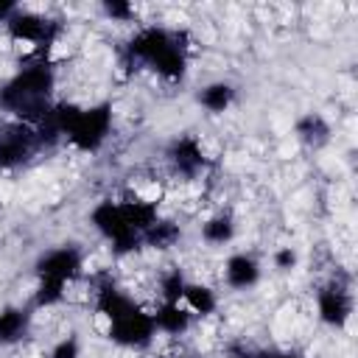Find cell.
I'll use <instances>...</instances> for the list:
<instances>
[{
  "label": "cell",
  "instance_id": "44dd1931",
  "mask_svg": "<svg viewBox=\"0 0 358 358\" xmlns=\"http://www.w3.org/2000/svg\"><path fill=\"white\" fill-rule=\"evenodd\" d=\"M101 11L112 20V22H131L134 20V6L131 3H126V0H106L103 6H101Z\"/></svg>",
  "mask_w": 358,
  "mask_h": 358
},
{
  "label": "cell",
  "instance_id": "8992f818",
  "mask_svg": "<svg viewBox=\"0 0 358 358\" xmlns=\"http://www.w3.org/2000/svg\"><path fill=\"white\" fill-rule=\"evenodd\" d=\"M316 313L327 327H344L352 316V294L350 282L330 280L319 294H316Z\"/></svg>",
  "mask_w": 358,
  "mask_h": 358
},
{
  "label": "cell",
  "instance_id": "d4e9b609",
  "mask_svg": "<svg viewBox=\"0 0 358 358\" xmlns=\"http://www.w3.org/2000/svg\"><path fill=\"white\" fill-rule=\"evenodd\" d=\"M17 11V6L14 3H8V0H0V22H6L11 14Z\"/></svg>",
  "mask_w": 358,
  "mask_h": 358
},
{
  "label": "cell",
  "instance_id": "4fadbf2b",
  "mask_svg": "<svg viewBox=\"0 0 358 358\" xmlns=\"http://www.w3.org/2000/svg\"><path fill=\"white\" fill-rule=\"evenodd\" d=\"M182 305L190 316H210L218 308V296L207 282H190L187 280L185 294H182Z\"/></svg>",
  "mask_w": 358,
  "mask_h": 358
},
{
  "label": "cell",
  "instance_id": "52a82bcc",
  "mask_svg": "<svg viewBox=\"0 0 358 358\" xmlns=\"http://www.w3.org/2000/svg\"><path fill=\"white\" fill-rule=\"evenodd\" d=\"M34 268H36V280L48 277V280L73 282V280H78V274L84 268V255L78 246H56V249L45 252Z\"/></svg>",
  "mask_w": 358,
  "mask_h": 358
},
{
  "label": "cell",
  "instance_id": "5b68a950",
  "mask_svg": "<svg viewBox=\"0 0 358 358\" xmlns=\"http://www.w3.org/2000/svg\"><path fill=\"white\" fill-rule=\"evenodd\" d=\"M36 148H39V145H36V131H34V126L14 120V123H8V126L0 129V168H3V171L25 165V162L34 157Z\"/></svg>",
  "mask_w": 358,
  "mask_h": 358
},
{
  "label": "cell",
  "instance_id": "7a4b0ae2",
  "mask_svg": "<svg viewBox=\"0 0 358 358\" xmlns=\"http://www.w3.org/2000/svg\"><path fill=\"white\" fill-rule=\"evenodd\" d=\"M109 134H112V106L95 103V106H81L76 123L67 129L64 137L70 140V145L90 154V151H98Z\"/></svg>",
  "mask_w": 358,
  "mask_h": 358
},
{
  "label": "cell",
  "instance_id": "e0dca14e",
  "mask_svg": "<svg viewBox=\"0 0 358 358\" xmlns=\"http://www.w3.org/2000/svg\"><path fill=\"white\" fill-rule=\"evenodd\" d=\"M235 238V218L229 213H215L201 224V241L213 246H227Z\"/></svg>",
  "mask_w": 358,
  "mask_h": 358
},
{
  "label": "cell",
  "instance_id": "8fae6325",
  "mask_svg": "<svg viewBox=\"0 0 358 358\" xmlns=\"http://www.w3.org/2000/svg\"><path fill=\"white\" fill-rule=\"evenodd\" d=\"M151 319H154L157 333L171 336V338H179L190 330V313L185 310L182 302H157L151 310Z\"/></svg>",
  "mask_w": 358,
  "mask_h": 358
},
{
  "label": "cell",
  "instance_id": "9a60e30c",
  "mask_svg": "<svg viewBox=\"0 0 358 358\" xmlns=\"http://www.w3.org/2000/svg\"><path fill=\"white\" fill-rule=\"evenodd\" d=\"M232 101H235V87H232L229 81H210V84H204L201 92H199V103H201L207 112H213V115L227 112V109L232 106Z\"/></svg>",
  "mask_w": 358,
  "mask_h": 358
},
{
  "label": "cell",
  "instance_id": "2e32d148",
  "mask_svg": "<svg viewBox=\"0 0 358 358\" xmlns=\"http://www.w3.org/2000/svg\"><path fill=\"white\" fill-rule=\"evenodd\" d=\"M182 238V227L171 218H157L145 232H143V243L151 249H171L176 246Z\"/></svg>",
  "mask_w": 358,
  "mask_h": 358
},
{
  "label": "cell",
  "instance_id": "ac0fdd59",
  "mask_svg": "<svg viewBox=\"0 0 358 358\" xmlns=\"http://www.w3.org/2000/svg\"><path fill=\"white\" fill-rule=\"evenodd\" d=\"M67 288H70V282L39 277L36 280V288H34V308H53V305L64 302Z\"/></svg>",
  "mask_w": 358,
  "mask_h": 358
},
{
  "label": "cell",
  "instance_id": "7402d4cb",
  "mask_svg": "<svg viewBox=\"0 0 358 358\" xmlns=\"http://www.w3.org/2000/svg\"><path fill=\"white\" fill-rule=\"evenodd\" d=\"M48 358H81V344H78V338H73V336L59 338V341L50 347Z\"/></svg>",
  "mask_w": 358,
  "mask_h": 358
},
{
  "label": "cell",
  "instance_id": "d6986e66",
  "mask_svg": "<svg viewBox=\"0 0 358 358\" xmlns=\"http://www.w3.org/2000/svg\"><path fill=\"white\" fill-rule=\"evenodd\" d=\"M296 134H299V140L308 143V145H322V143L330 140V126L324 123L322 115H313V112H310V115H305V117L296 120Z\"/></svg>",
  "mask_w": 358,
  "mask_h": 358
},
{
  "label": "cell",
  "instance_id": "5bb4252c",
  "mask_svg": "<svg viewBox=\"0 0 358 358\" xmlns=\"http://www.w3.org/2000/svg\"><path fill=\"white\" fill-rule=\"evenodd\" d=\"M31 327V313L25 308L8 305L0 310V344H17L28 336Z\"/></svg>",
  "mask_w": 358,
  "mask_h": 358
},
{
  "label": "cell",
  "instance_id": "3957f363",
  "mask_svg": "<svg viewBox=\"0 0 358 358\" xmlns=\"http://www.w3.org/2000/svg\"><path fill=\"white\" fill-rule=\"evenodd\" d=\"M3 25H6V34L11 42L31 45V48H36V53L48 50L59 36V25L53 20L42 17L36 11H28V8H17Z\"/></svg>",
  "mask_w": 358,
  "mask_h": 358
},
{
  "label": "cell",
  "instance_id": "ffe728a7",
  "mask_svg": "<svg viewBox=\"0 0 358 358\" xmlns=\"http://www.w3.org/2000/svg\"><path fill=\"white\" fill-rule=\"evenodd\" d=\"M185 274L182 268H165L157 280V296L159 302H182V294H185Z\"/></svg>",
  "mask_w": 358,
  "mask_h": 358
},
{
  "label": "cell",
  "instance_id": "ba28073f",
  "mask_svg": "<svg viewBox=\"0 0 358 358\" xmlns=\"http://www.w3.org/2000/svg\"><path fill=\"white\" fill-rule=\"evenodd\" d=\"M176 42V36L159 25H145L140 31H134V36L129 39L126 45V56L131 62H143V64H151L162 50H168L171 45Z\"/></svg>",
  "mask_w": 358,
  "mask_h": 358
},
{
  "label": "cell",
  "instance_id": "cb8c5ba5",
  "mask_svg": "<svg viewBox=\"0 0 358 358\" xmlns=\"http://www.w3.org/2000/svg\"><path fill=\"white\" fill-rule=\"evenodd\" d=\"M252 358H305L296 350H255Z\"/></svg>",
  "mask_w": 358,
  "mask_h": 358
},
{
  "label": "cell",
  "instance_id": "7c38bea8",
  "mask_svg": "<svg viewBox=\"0 0 358 358\" xmlns=\"http://www.w3.org/2000/svg\"><path fill=\"white\" fill-rule=\"evenodd\" d=\"M120 204V213L126 218V224L134 229V232H145L157 218H159V210H157V201L151 199H140V196H131L126 201H117Z\"/></svg>",
  "mask_w": 358,
  "mask_h": 358
},
{
  "label": "cell",
  "instance_id": "6da1fadb",
  "mask_svg": "<svg viewBox=\"0 0 358 358\" xmlns=\"http://www.w3.org/2000/svg\"><path fill=\"white\" fill-rule=\"evenodd\" d=\"M90 221H92V227L112 243V252H115V255H131V252H137V249L143 246V235L134 232V229L126 224V218H123V213H120V204L112 201V199L98 201V204L92 207V213H90Z\"/></svg>",
  "mask_w": 358,
  "mask_h": 358
},
{
  "label": "cell",
  "instance_id": "9c48e42d",
  "mask_svg": "<svg viewBox=\"0 0 358 358\" xmlns=\"http://www.w3.org/2000/svg\"><path fill=\"white\" fill-rule=\"evenodd\" d=\"M168 162H171V168L179 173V176H185V179H193V176H199L204 168H207V157H204V148H201V143L196 140V137H190V134H185V137H176L171 145H168Z\"/></svg>",
  "mask_w": 358,
  "mask_h": 358
},
{
  "label": "cell",
  "instance_id": "30bf717a",
  "mask_svg": "<svg viewBox=\"0 0 358 358\" xmlns=\"http://www.w3.org/2000/svg\"><path fill=\"white\" fill-rule=\"evenodd\" d=\"M224 282L235 291H249L260 282V263L246 255V252H235L227 257L224 263Z\"/></svg>",
  "mask_w": 358,
  "mask_h": 358
},
{
  "label": "cell",
  "instance_id": "603a6c76",
  "mask_svg": "<svg viewBox=\"0 0 358 358\" xmlns=\"http://www.w3.org/2000/svg\"><path fill=\"white\" fill-rule=\"evenodd\" d=\"M274 268H280V271H291V268H296V263H299V255H296V249H291V246H280L277 252H274Z\"/></svg>",
  "mask_w": 358,
  "mask_h": 358
},
{
  "label": "cell",
  "instance_id": "277c9868",
  "mask_svg": "<svg viewBox=\"0 0 358 358\" xmlns=\"http://www.w3.org/2000/svg\"><path fill=\"white\" fill-rule=\"evenodd\" d=\"M106 336H109L115 344L126 347V350H145V347H151L154 338H157V327H154L151 310L137 308V310H131L129 316L109 322V324H106Z\"/></svg>",
  "mask_w": 358,
  "mask_h": 358
}]
</instances>
